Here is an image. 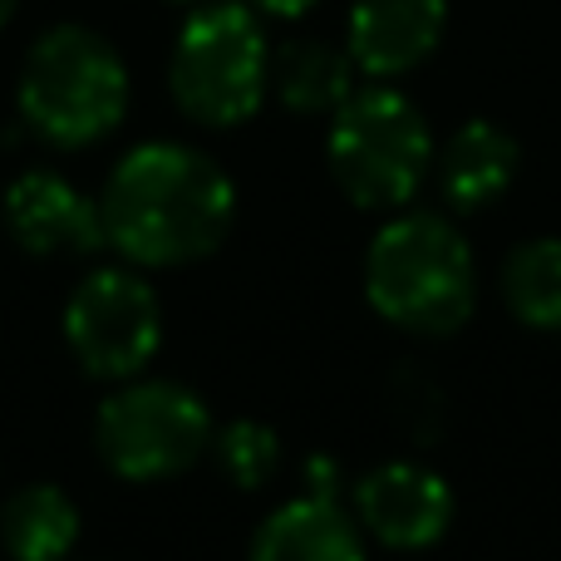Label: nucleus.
<instances>
[{
	"mask_svg": "<svg viewBox=\"0 0 561 561\" xmlns=\"http://www.w3.org/2000/svg\"><path fill=\"white\" fill-rule=\"evenodd\" d=\"M104 237L128 266L173 272L207 262L237 222V187L217 158L187 144H138L114 163L104 193Z\"/></svg>",
	"mask_w": 561,
	"mask_h": 561,
	"instance_id": "1",
	"label": "nucleus"
},
{
	"mask_svg": "<svg viewBox=\"0 0 561 561\" xmlns=\"http://www.w3.org/2000/svg\"><path fill=\"white\" fill-rule=\"evenodd\" d=\"M365 296L404 335H458L478 306L473 247L438 213L389 217L365 252Z\"/></svg>",
	"mask_w": 561,
	"mask_h": 561,
	"instance_id": "2",
	"label": "nucleus"
},
{
	"mask_svg": "<svg viewBox=\"0 0 561 561\" xmlns=\"http://www.w3.org/2000/svg\"><path fill=\"white\" fill-rule=\"evenodd\" d=\"M20 118L55 148H89L128 114L124 55L99 30L55 25L30 45L15 84Z\"/></svg>",
	"mask_w": 561,
	"mask_h": 561,
	"instance_id": "3",
	"label": "nucleus"
},
{
	"mask_svg": "<svg viewBox=\"0 0 561 561\" xmlns=\"http://www.w3.org/2000/svg\"><path fill=\"white\" fill-rule=\"evenodd\" d=\"M325 163L359 213H399L434 173V134L399 89H355L330 114Z\"/></svg>",
	"mask_w": 561,
	"mask_h": 561,
	"instance_id": "4",
	"label": "nucleus"
},
{
	"mask_svg": "<svg viewBox=\"0 0 561 561\" xmlns=\"http://www.w3.org/2000/svg\"><path fill=\"white\" fill-rule=\"evenodd\" d=\"M173 104L203 128H237L272 94V45L252 5L222 0L187 15L168 59Z\"/></svg>",
	"mask_w": 561,
	"mask_h": 561,
	"instance_id": "5",
	"label": "nucleus"
},
{
	"mask_svg": "<svg viewBox=\"0 0 561 561\" xmlns=\"http://www.w3.org/2000/svg\"><path fill=\"white\" fill-rule=\"evenodd\" d=\"M94 448L124 483L183 478L213 448V409L178 379H118L94 414Z\"/></svg>",
	"mask_w": 561,
	"mask_h": 561,
	"instance_id": "6",
	"label": "nucleus"
},
{
	"mask_svg": "<svg viewBox=\"0 0 561 561\" xmlns=\"http://www.w3.org/2000/svg\"><path fill=\"white\" fill-rule=\"evenodd\" d=\"M65 345L89 379L144 375L163 350V306L134 266H99L69 290L65 306Z\"/></svg>",
	"mask_w": 561,
	"mask_h": 561,
	"instance_id": "7",
	"label": "nucleus"
},
{
	"mask_svg": "<svg viewBox=\"0 0 561 561\" xmlns=\"http://www.w3.org/2000/svg\"><path fill=\"white\" fill-rule=\"evenodd\" d=\"M454 513L458 507L448 478L414 458H389L355 483L359 533L375 537L389 552H424V547L444 542Z\"/></svg>",
	"mask_w": 561,
	"mask_h": 561,
	"instance_id": "8",
	"label": "nucleus"
},
{
	"mask_svg": "<svg viewBox=\"0 0 561 561\" xmlns=\"http://www.w3.org/2000/svg\"><path fill=\"white\" fill-rule=\"evenodd\" d=\"M5 232L30 256H94L108 247L99 197L49 168H30L5 187Z\"/></svg>",
	"mask_w": 561,
	"mask_h": 561,
	"instance_id": "9",
	"label": "nucleus"
},
{
	"mask_svg": "<svg viewBox=\"0 0 561 561\" xmlns=\"http://www.w3.org/2000/svg\"><path fill=\"white\" fill-rule=\"evenodd\" d=\"M448 25V0H355L345 49L359 75L399 79L438 49Z\"/></svg>",
	"mask_w": 561,
	"mask_h": 561,
	"instance_id": "10",
	"label": "nucleus"
},
{
	"mask_svg": "<svg viewBox=\"0 0 561 561\" xmlns=\"http://www.w3.org/2000/svg\"><path fill=\"white\" fill-rule=\"evenodd\" d=\"M247 561H369L355 513L330 497H290L272 507L252 533Z\"/></svg>",
	"mask_w": 561,
	"mask_h": 561,
	"instance_id": "11",
	"label": "nucleus"
},
{
	"mask_svg": "<svg viewBox=\"0 0 561 561\" xmlns=\"http://www.w3.org/2000/svg\"><path fill=\"white\" fill-rule=\"evenodd\" d=\"M523 168V148L493 118H468L438 148V193L454 213H483L513 187Z\"/></svg>",
	"mask_w": 561,
	"mask_h": 561,
	"instance_id": "12",
	"label": "nucleus"
},
{
	"mask_svg": "<svg viewBox=\"0 0 561 561\" xmlns=\"http://www.w3.org/2000/svg\"><path fill=\"white\" fill-rule=\"evenodd\" d=\"M272 94L290 114H335L355 94V59L350 49L316 35L286 39L280 49H272Z\"/></svg>",
	"mask_w": 561,
	"mask_h": 561,
	"instance_id": "13",
	"label": "nucleus"
},
{
	"mask_svg": "<svg viewBox=\"0 0 561 561\" xmlns=\"http://www.w3.org/2000/svg\"><path fill=\"white\" fill-rule=\"evenodd\" d=\"M79 542V507L59 483H25L0 507V547L10 561H69Z\"/></svg>",
	"mask_w": 561,
	"mask_h": 561,
	"instance_id": "14",
	"label": "nucleus"
},
{
	"mask_svg": "<svg viewBox=\"0 0 561 561\" xmlns=\"http://www.w3.org/2000/svg\"><path fill=\"white\" fill-rule=\"evenodd\" d=\"M497 286H503V306L527 330L561 335V237H533L513 247Z\"/></svg>",
	"mask_w": 561,
	"mask_h": 561,
	"instance_id": "15",
	"label": "nucleus"
},
{
	"mask_svg": "<svg viewBox=\"0 0 561 561\" xmlns=\"http://www.w3.org/2000/svg\"><path fill=\"white\" fill-rule=\"evenodd\" d=\"M213 463L237 493H262L280 473V434L262 419H237V424L213 434Z\"/></svg>",
	"mask_w": 561,
	"mask_h": 561,
	"instance_id": "16",
	"label": "nucleus"
},
{
	"mask_svg": "<svg viewBox=\"0 0 561 561\" xmlns=\"http://www.w3.org/2000/svg\"><path fill=\"white\" fill-rule=\"evenodd\" d=\"M300 493L340 503V493H345V468H340V458L335 454H310L306 463H300Z\"/></svg>",
	"mask_w": 561,
	"mask_h": 561,
	"instance_id": "17",
	"label": "nucleus"
},
{
	"mask_svg": "<svg viewBox=\"0 0 561 561\" xmlns=\"http://www.w3.org/2000/svg\"><path fill=\"white\" fill-rule=\"evenodd\" d=\"M247 5L256 10V15H272V20H296V15H306L316 0H247Z\"/></svg>",
	"mask_w": 561,
	"mask_h": 561,
	"instance_id": "18",
	"label": "nucleus"
},
{
	"mask_svg": "<svg viewBox=\"0 0 561 561\" xmlns=\"http://www.w3.org/2000/svg\"><path fill=\"white\" fill-rule=\"evenodd\" d=\"M15 5H20V0H0V30L10 25V15H15Z\"/></svg>",
	"mask_w": 561,
	"mask_h": 561,
	"instance_id": "19",
	"label": "nucleus"
}]
</instances>
